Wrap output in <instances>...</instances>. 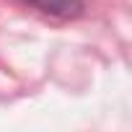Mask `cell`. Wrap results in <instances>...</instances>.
I'll return each instance as SVG.
<instances>
[{"mask_svg":"<svg viewBox=\"0 0 132 132\" xmlns=\"http://www.w3.org/2000/svg\"><path fill=\"white\" fill-rule=\"evenodd\" d=\"M23 5L49 16V18H78L86 8L83 0H21Z\"/></svg>","mask_w":132,"mask_h":132,"instance_id":"1","label":"cell"}]
</instances>
